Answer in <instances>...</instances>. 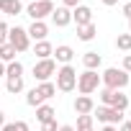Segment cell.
Segmentation results:
<instances>
[{
  "mask_svg": "<svg viewBox=\"0 0 131 131\" xmlns=\"http://www.w3.org/2000/svg\"><path fill=\"white\" fill-rule=\"evenodd\" d=\"M26 103L31 105V108H39V105H44V98L39 95V90L34 88V90H28V95H26Z\"/></svg>",
  "mask_w": 131,
  "mask_h": 131,
  "instance_id": "cell-23",
  "label": "cell"
},
{
  "mask_svg": "<svg viewBox=\"0 0 131 131\" xmlns=\"http://www.w3.org/2000/svg\"><path fill=\"white\" fill-rule=\"evenodd\" d=\"M128 80H131V75L123 72V70H118V67H108V70L100 75V82H103L108 90H123V88L128 85Z\"/></svg>",
  "mask_w": 131,
  "mask_h": 131,
  "instance_id": "cell-1",
  "label": "cell"
},
{
  "mask_svg": "<svg viewBox=\"0 0 131 131\" xmlns=\"http://www.w3.org/2000/svg\"><path fill=\"white\" fill-rule=\"evenodd\" d=\"M123 16L131 21V3H126V5H123Z\"/></svg>",
  "mask_w": 131,
  "mask_h": 131,
  "instance_id": "cell-32",
  "label": "cell"
},
{
  "mask_svg": "<svg viewBox=\"0 0 131 131\" xmlns=\"http://www.w3.org/2000/svg\"><path fill=\"white\" fill-rule=\"evenodd\" d=\"M51 21H54V26H59V28L70 26V23H72V10H70V8H64V5H59V8H54Z\"/></svg>",
  "mask_w": 131,
  "mask_h": 131,
  "instance_id": "cell-9",
  "label": "cell"
},
{
  "mask_svg": "<svg viewBox=\"0 0 131 131\" xmlns=\"http://www.w3.org/2000/svg\"><path fill=\"white\" fill-rule=\"evenodd\" d=\"M36 90H39V95H41L44 100H49V98L57 95V85H54V82H39Z\"/></svg>",
  "mask_w": 131,
  "mask_h": 131,
  "instance_id": "cell-19",
  "label": "cell"
},
{
  "mask_svg": "<svg viewBox=\"0 0 131 131\" xmlns=\"http://www.w3.org/2000/svg\"><path fill=\"white\" fill-rule=\"evenodd\" d=\"M51 75H57V62L49 57V59H39L36 64H34V77L39 80V82H49V77Z\"/></svg>",
  "mask_w": 131,
  "mask_h": 131,
  "instance_id": "cell-8",
  "label": "cell"
},
{
  "mask_svg": "<svg viewBox=\"0 0 131 131\" xmlns=\"http://www.w3.org/2000/svg\"><path fill=\"white\" fill-rule=\"evenodd\" d=\"M116 46H118L121 51H131V34H118Z\"/></svg>",
  "mask_w": 131,
  "mask_h": 131,
  "instance_id": "cell-24",
  "label": "cell"
},
{
  "mask_svg": "<svg viewBox=\"0 0 131 131\" xmlns=\"http://www.w3.org/2000/svg\"><path fill=\"white\" fill-rule=\"evenodd\" d=\"M62 5H64V8H77L80 0H62Z\"/></svg>",
  "mask_w": 131,
  "mask_h": 131,
  "instance_id": "cell-30",
  "label": "cell"
},
{
  "mask_svg": "<svg viewBox=\"0 0 131 131\" xmlns=\"http://www.w3.org/2000/svg\"><path fill=\"white\" fill-rule=\"evenodd\" d=\"M0 131H31V128H28L26 121H13V123H5Z\"/></svg>",
  "mask_w": 131,
  "mask_h": 131,
  "instance_id": "cell-25",
  "label": "cell"
},
{
  "mask_svg": "<svg viewBox=\"0 0 131 131\" xmlns=\"http://www.w3.org/2000/svg\"><path fill=\"white\" fill-rule=\"evenodd\" d=\"M75 131H95L93 126H85V128H75Z\"/></svg>",
  "mask_w": 131,
  "mask_h": 131,
  "instance_id": "cell-37",
  "label": "cell"
},
{
  "mask_svg": "<svg viewBox=\"0 0 131 131\" xmlns=\"http://www.w3.org/2000/svg\"><path fill=\"white\" fill-rule=\"evenodd\" d=\"M128 34H131V21H128Z\"/></svg>",
  "mask_w": 131,
  "mask_h": 131,
  "instance_id": "cell-39",
  "label": "cell"
},
{
  "mask_svg": "<svg viewBox=\"0 0 131 131\" xmlns=\"http://www.w3.org/2000/svg\"><path fill=\"white\" fill-rule=\"evenodd\" d=\"M72 21H75L77 26L93 23V10H90V5H77V8L72 10Z\"/></svg>",
  "mask_w": 131,
  "mask_h": 131,
  "instance_id": "cell-10",
  "label": "cell"
},
{
  "mask_svg": "<svg viewBox=\"0 0 131 131\" xmlns=\"http://www.w3.org/2000/svg\"><path fill=\"white\" fill-rule=\"evenodd\" d=\"M23 5H21V0H0V13H5V16H21Z\"/></svg>",
  "mask_w": 131,
  "mask_h": 131,
  "instance_id": "cell-14",
  "label": "cell"
},
{
  "mask_svg": "<svg viewBox=\"0 0 131 131\" xmlns=\"http://www.w3.org/2000/svg\"><path fill=\"white\" fill-rule=\"evenodd\" d=\"M93 108H95V103H93L90 95H80V98L75 100V113H77V116H90Z\"/></svg>",
  "mask_w": 131,
  "mask_h": 131,
  "instance_id": "cell-12",
  "label": "cell"
},
{
  "mask_svg": "<svg viewBox=\"0 0 131 131\" xmlns=\"http://www.w3.org/2000/svg\"><path fill=\"white\" fill-rule=\"evenodd\" d=\"M3 75H5V64L0 62V77H3Z\"/></svg>",
  "mask_w": 131,
  "mask_h": 131,
  "instance_id": "cell-38",
  "label": "cell"
},
{
  "mask_svg": "<svg viewBox=\"0 0 131 131\" xmlns=\"http://www.w3.org/2000/svg\"><path fill=\"white\" fill-rule=\"evenodd\" d=\"M93 113L105 126H118L123 121V111H116V108H108V105H98V108H93Z\"/></svg>",
  "mask_w": 131,
  "mask_h": 131,
  "instance_id": "cell-6",
  "label": "cell"
},
{
  "mask_svg": "<svg viewBox=\"0 0 131 131\" xmlns=\"http://www.w3.org/2000/svg\"><path fill=\"white\" fill-rule=\"evenodd\" d=\"M54 116H57V113H54L51 105H39V108H36V121H39L41 126L49 123V121H54Z\"/></svg>",
  "mask_w": 131,
  "mask_h": 131,
  "instance_id": "cell-18",
  "label": "cell"
},
{
  "mask_svg": "<svg viewBox=\"0 0 131 131\" xmlns=\"http://www.w3.org/2000/svg\"><path fill=\"white\" fill-rule=\"evenodd\" d=\"M8 44L16 49V51H26L28 46H31V39H28V31L26 28H21V26H16V28H10L8 31Z\"/></svg>",
  "mask_w": 131,
  "mask_h": 131,
  "instance_id": "cell-7",
  "label": "cell"
},
{
  "mask_svg": "<svg viewBox=\"0 0 131 131\" xmlns=\"http://www.w3.org/2000/svg\"><path fill=\"white\" fill-rule=\"evenodd\" d=\"M100 131H118V128H116V126H103Z\"/></svg>",
  "mask_w": 131,
  "mask_h": 131,
  "instance_id": "cell-35",
  "label": "cell"
},
{
  "mask_svg": "<svg viewBox=\"0 0 131 131\" xmlns=\"http://www.w3.org/2000/svg\"><path fill=\"white\" fill-rule=\"evenodd\" d=\"M26 13L31 16V21H44L46 16L54 13V3L51 0H34V3H28Z\"/></svg>",
  "mask_w": 131,
  "mask_h": 131,
  "instance_id": "cell-5",
  "label": "cell"
},
{
  "mask_svg": "<svg viewBox=\"0 0 131 131\" xmlns=\"http://www.w3.org/2000/svg\"><path fill=\"white\" fill-rule=\"evenodd\" d=\"M34 54H36V59H49L51 54H54V46L44 39V41H36V46H34Z\"/></svg>",
  "mask_w": 131,
  "mask_h": 131,
  "instance_id": "cell-16",
  "label": "cell"
},
{
  "mask_svg": "<svg viewBox=\"0 0 131 131\" xmlns=\"http://www.w3.org/2000/svg\"><path fill=\"white\" fill-rule=\"evenodd\" d=\"M8 23H3V21H0V46H3V44H8Z\"/></svg>",
  "mask_w": 131,
  "mask_h": 131,
  "instance_id": "cell-27",
  "label": "cell"
},
{
  "mask_svg": "<svg viewBox=\"0 0 131 131\" xmlns=\"http://www.w3.org/2000/svg\"><path fill=\"white\" fill-rule=\"evenodd\" d=\"M100 103L108 105V108H116V111H126V108H128V95H123L121 90H108V88H103V90H100Z\"/></svg>",
  "mask_w": 131,
  "mask_h": 131,
  "instance_id": "cell-3",
  "label": "cell"
},
{
  "mask_svg": "<svg viewBox=\"0 0 131 131\" xmlns=\"http://www.w3.org/2000/svg\"><path fill=\"white\" fill-rule=\"evenodd\" d=\"M98 88H100V75H98V72L85 70L82 75H77V90H80L82 95H90V93H95Z\"/></svg>",
  "mask_w": 131,
  "mask_h": 131,
  "instance_id": "cell-4",
  "label": "cell"
},
{
  "mask_svg": "<svg viewBox=\"0 0 131 131\" xmlns=\"http://www.w3.org/2000/svg\"><path fill=\"white\" fill-rule=\"evenodd\" d=\"M98 34V26L95 23H88V26H77V39L80 41H93Z\"/></svg>",
  "mask_w": 131,
  "mask_h": 131,
  "instance_id": "cell-17",
  "label": "cell"
},
{
  "mask_svg": "<svg viewBox=\"0 0 131 131\" xmlns=\"http://www.w3.org/2000/svg\"><path fill=\"white\" fill-rule=\"evenodd\" d=\"M82 64H85V70H93V72H98V67L103 64V57H100L98 51H85V57H82Z\"/></svg>",
  "mask_w": 131,
  "mask_h": 131,
  "instance_id": "cell-15",
  "label": "cell"
},
{
  "mask_svg": "<svg viewBox=\"0 0 131 131\" xmlns=\"http://www.w3.org/2000/svg\"><path fill=\"white\" fill-rule=\"evenodd\" d=\"M75 88H77V72H75V67L62 64V67L57 70V90H62V93H72Z\"/></svg>",
  "mask_w": 131,
  "mask_h": 131,
  "instance_id": "cell-2",
  "label": "cell"
},
{
  "mask_svg": "<svg viewBox=\"0 0 131 131\" xmlns=\"http://www.w3.org/2000/svg\"><path fill=\"white\" fill-rule=\"evenodd\" d=\"M3 126H5V113L0 111V128H3Z\"/></svg>",
  "mask_w": 131,
  "mask_h": 131,
  "instance_id": "cell-33",
  "label": "cell"
},
{
  "mask_svg": "<svg viewBox=\"0 0 131 131\" xmlns=\"http://www.w3.org/2000/svg\"><path fill=\"white\" fill-rule=\"evenodd\" d=\"M121 70L131 75V54H126V57H123V67H121Z\"/></svg>",
  "mask_w": 131,
  "mask_h": 131,
  "instance_id": "cell-29",
  "label": "cell"
},
{
  "mask_svg": "<svg viewBox=\"0 0 131 131\" xmlns=\"http://www.w3.org/2000/svg\"><path fill=\"white\" fill-rule=\"evenodd\" d=\"M59 131H75V126H59Z\"/></svg>",
  "mask_w": 131,
  "mask_h": 131,
  "instance_id": "cell-34",
  "label": "cell"
},
{
  "mask_svg": "<svg viewBox=\"0 0 131 131\" xmlns=\"http://www.w3.org/2000/svg\"><path fill=\"white\" fill-rule=\"evenodd\" d=\"M5 77H23V64H21V62L5 64Z\"/></svg>",
  "mask_w": 131,
  "mask_h": 131,
  "instance_id": "cell-21",
  "label": "cell"
},
{
  "mask_svg": "<svg viewBox=\"0 0 131 131\" xmlns=\"http://www.w3.org/2000/svg\"><path fill=\"white\" fill-rule=\"evenodd\" d=\"M26 31H28V39H34V41H44V39H46V34H49V28H46V23H44V21H34Z\"/></svg>",
  "mask_w": 131,
  "mask_h": 131,
  "instance_id": "cell-11",
  "label": "cell"
},
{
  "mask_svg": "<svg viewBox=\"0 0 131 131\" xmlns=\"http://www.w3.org/2000/svg\"><path fill=\"white\" fill-rule=\"evenodd\" d=\"M118 131H131V121H121L118 123Z\"/></svg>",
  "mask_w": 131,
  "mask_h": 131,
  "instance_id": "cell-31",
  "label": "cell"
},
{
  "mask_svg": "<svg viewBox=\"0 0 131 131\" xmlns=\"http://www.w3.org/2000/svg\"><path fill=\"white\" fill-rule=\"evenodd\" d=\"M118 0H103V5H116Z\"/></svg>",
  "mask_w": 131,
  "mask_h": 131,
  "instance_id": "cell-36",
  "label": "cell"
},
{
  "mask_svg": "<svg viewBox=\"0 0 131 131\" xmlns=\"http://www.w3.org/2000/svg\"><path fill=\"white\" fill-rule=\"evenodd\" d=\"M85 126H93V113L90 116H77V128H85Z\"/></svg>",
  "mask_w": 131,
  "mask_h": 131,
  "instance_id": "cell-26",
  "label": "cell"
},
{
  "mask_svg": "<svg viewBox=\"0 0 131 131\" xmlns=\"http://www.w3.org/2000/svg\"><path fill=\"white\" fill-rule=\"evenodd\" d=\"M72 57H75V51H72V46H67V44H59V46L54 49V62L70 64V62H72Z\"/></svg>",
  "mask_w": 131,
  "mask_h": 131,
  "instance_id": "cell-13",
  "label": "cell"
},
{
  "mask_svg": "<svg viewBox=\"0 0 131 131\" xmlns=\"http://www.w3.org/2000/svg\"><path fill=\"white\" fill-rule=\"evenodd\" d=\"M41 131H59V126H57V118H54V121H49V123H44V126H41Z\"/></svg>",
  "mask_w": 131,
  "mask_h": 131,
  "instance_id": "cell-28",
  "label": "cell"
},
{
  "mask_svg": "<svg viewBox=\"0 0 131 131\" xmlns=\"http://www.w3.org/2000/svg\"><path fill=\"white\" fill-rule=\"evenodd\" d=\"M31 3H34V0H31Z\"/></svg>",
  "mask_w": 131,
  "mask_h": 131,
  "instance_id": "cell-41",
  "label": "cell"
},
{
  "mask_svg": "<svg viewBox=\"0 0 131 131\" xmlns=\"http://www.w3.org/2000/svg\"><path fill=\"white\" fill-rule=\"evenodd\" d=\"M5 90L8 93H21L23 90V77H8V82H5Z\"/></svg>",
  "mask_w": 131,
  "mask_h": 131,
  "instance_id": "cell-22",
  "label": "cell"
},
{
  "mask_svg": "<svg viewBox=\"0 0 131 131\" xmlns=\"http://www.w3.org/2000/svg\"><path fill=\"white\" fill-rule=\"evenodd\" d=\"M16 49L10 46V44H3V46H0V62H3V64H10V62H16Z\"/></svg>",
  "mask_w": 131,
  "mask_h": 131,
  "instance_id": "cell-20",
  "label": "cell"
},
{
  "mask_svg": "<svg viewBox=\"0 0 131 131\" xmlns=\"http://www.w3.org/2000/svg\"><path fill=\"white\" fill-rule=\"evenodd\" d=\"M0 90H3V85H0Z\"/></svg>",
  "mask_w": 131,
  "mask_h": 131,
  "instance_id": "cell-40",
  "label": "cell"
}]
</instances>
